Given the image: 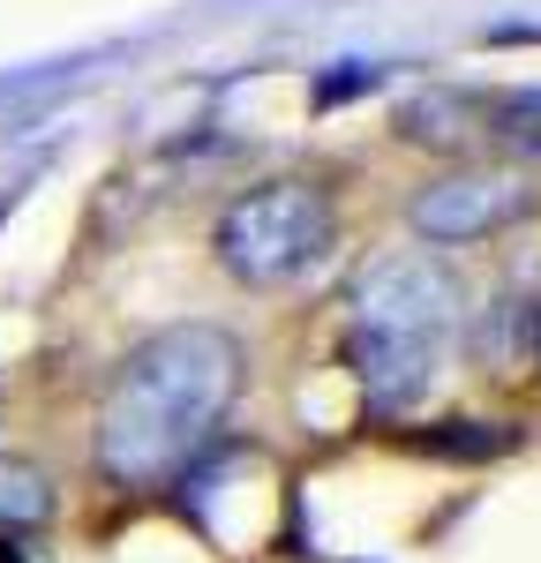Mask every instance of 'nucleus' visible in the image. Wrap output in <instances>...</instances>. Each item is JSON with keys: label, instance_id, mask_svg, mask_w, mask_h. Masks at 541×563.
I'll return each instance as SVG.
<instances>
[{"label": "nucleus", "instance_id": "f257e3e1", "mask_svg": "<svg viewBox=\"0 0 541 563\" xmlns=\"http://www.w3.org/2000/svg\"><path fill=\"white\" fill-rule=\"evenodd\" d=\"M241 390V339L219 323H174L151 331L98 398L90 459L113 488H158L174 481L211 435Z\"/></svg>", "mask_w": 541, "mask_h": 563}, {"label": "nucleus", "instance_id": "f03ea898", "mask_svg": "<svg viewBox=\"0 0 541 563\" xmlns=\"http://www.w3.org/2000/svg\"><path fill=\"white\" fill-rule=\"evenodd\" d=\"M459 331V278L429 256H376L354 278V323H346V368L376 406H406L429 390Z\"/></svg>", "mask_w": 541, "mask_h": 563}, {"label": "nucleus", "instance_id": "7ed1b4c3", "mask_svg": "<svg viewBox=\"0 0 541 563\" xmlns=\"http://www.w3.org/2000/svg\"><path fill=\"white\" fill-rule=\"evenodd\" d=\"M331 241H339V211L316 180H264L233 196L211 225V256L241 286H286L331 256Z\"/></svg>", "mask_w": 541, "mask_h": 563}, {"label": "nucleus", "instance_id": "20e7f679", "mask_svg": "<svg viewBox=\"0 0 541 563\" xmlns=\"http://www.w3.org/2000/svg\"><path fill=\"white\" fill-rule=\"evenodd\" d=\"M406 218L429 249H466V241H489V233H511L519 218H534V180L511 166H459L444 180H421Z\"/></svg>", "mask_w": 541, "mask_h": 563}, {"label": "nucleus", "instance_id": "39448f33", "mask_svg": "<svg viewBox=\"0 0 541 563\" xmlns=\"http://www.w3.org/2000/svg\"><path fill=\"white\" fill-rule=\"evenodd\" d=\"M399 135L406 143H437V151H459L466 135H482V106L459 98V90H421L399 106Z\"/></svg>", "mask_w": 541, "mask_h": 563}, {"label": "nucleus", "instance_id": "423d86ee", "mask_svg": "<svg viewBox=\"0 0 541 563\" xmlns=\"http://www.w3.org/2000/svg\"><path fill=\"white\" fill-rule=\"evenodd\" d=\"M482 106V135L519 151V158H541V90H489L474 98Z\"/></svg>", "mask_w": 541, "mask_h": 563}, {"label": "nucleus", "instance_id": "0eeeda50", "mask_svg": "<svg viewBox=\"0 0 541 563\" xmlns=\"http://www.w3.org/2000/svg\"><path fill=\"white\" fill-rule=\"evenodd\" d=\"M53 519V481L31 459H0V533H31Z\"/></svg>", "mask_w": 541, "mask_h": 563}, {"label": "nucleus", "instance_id": "6e6552de", "mask_svg": "<svg viewBox=\"0 0 541 563\" xmlns=\"http://www.w3.org/2000/svg\"><path fill=\"white\" fill-rule=\"evenodd\" d=\"M489 421H444L437 435H421V451H437V459H496V451H511V429L482 435Z\"/></svg>", "mask_w": 541, "mask_h": 563}, {"label": "nucleus", "instance_id": "1a4fd4ad", "mask_svg": "<svg viewBox=\"0 0 541 563\" xmlns=\"http://www.w3.org/2000/svg\"><path fill=\"white\" fill-rule=\"evenodd\" d=\"M534 361H541V316H534Z\"/></svg>", "mask_w": 541, "mask_h": 563}]
</instances>
